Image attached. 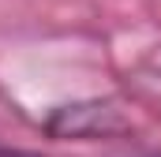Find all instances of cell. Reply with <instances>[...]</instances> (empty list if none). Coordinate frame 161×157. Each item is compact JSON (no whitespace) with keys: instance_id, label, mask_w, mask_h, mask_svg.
<instances>
[{"instance_id":"1","label":"cell","mask_w":161,"mask_h":157,"mask_svg":"<svg viewBox=\"0 0 161 157\" xmlns=\"http://www.w3.org/2000/svg\"><path fill=\"white\" fill-rule=\"evenodd\" d=\"M41 131L60 142H101L120 138L131 131V120L124 116L116 97H75L64 105H53L41 120Z\"/></svg>"},{"instance_id":"2","label":"cell","mask_w":161,"mask_h":157,"mask_svg":"<svg viewBox=\"0 0 161 157\" xmlns=\"http://www.w3.org/2000/svg\"><path fill=\"white\" fill-rule=\"evenodd\" d=\"M131 157H161V150H139V154H131Z\"/></svg>"}]
</instances>
